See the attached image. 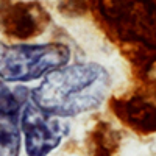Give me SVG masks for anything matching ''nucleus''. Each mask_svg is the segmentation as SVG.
Wrapping results in <instances>:
<instances>
[{
	"label": "nucleus",
	"instance_id": "obj_7",
	"mask_svg": "<svg viewBox=\"0 0 156 156\" xmlns=\"http://www.w3.org/2000/svg\"><path fill=\"white\" fill-rule=\"evenodd\" d=\"M27 90L23 87L11 89L0 80V112H20L23 103L27 101Z\"/></svg>",
	"mask_w": 156,
	"mask_h": 156
},
{
	"label": "nucleus",
	"instance_id": "obj_5",
	"mask_svg": "<svg viewBox=\"0 0 156 156\" xmlns=\"http://www.w3.org/2000/svg\"><path fill=\"white\" fill-rule=\"evenodd\" d=\"M123 119L140 131H156V105L142 100L131 98L122 108Z\"/></svg>",
	"mask_w": 156,
	"mask_h": 156
},
{
	"label": "nucleus",
	"instance_id": "obj_6",
	"mask_svg": "<svg viewBox=\"0 0 156 156\" xmlns=\"http://www.w3.org/2000/svg\"><path fill=\"white\" fill-rule=\"evenodd\" d=\"M19 114L0 112V156H20L22 131Z\"/></svg>",
	"mask_w": 156,
	"mask_h": 156
},
{
	"label": "nucleus",
	"instance_id": "obj_3",
	"mask_svg": "<svg viewBox=\"0 0 156 156\" xmlns=\"http://www.w3.org/2000/svg\"><path fill=\"white\" fill-rule=\"evenodd\" d=\"M100 12L122 39L156 50V2L100 0Z\"/></svg>",
	"mask_w": 156,
	"mask_h": 156
},
{
	"label": "nucleus",
	"instance_id": "obj_1",
	"mask_svg": "<svg viewBox=\"0 0 156 156\" xmlns=\"http://www.w3.org/2000/svg\"><path fill=\"white\" fill-rule=\"evenodd\" d=\"M109 87V72L101 64L73 62L47 73L31 89L30 100L42 111L67 119L100 108Z\"/></svg>",
	"mask_w": 156,
	"mask_h": 156
},
{
	"label": "nucleus",
	"instance_id": "obj_4",
	"mask_svg": "<svg viewBox=\"0 0 156 156\" xmlns=\"http://www.w3.org/2000/svg\"><path fill=\"white\" fill-rule=\"evenodd\" d=\"M19 122L27 156H48L69 134V125L62 117L42 111L31 100L23 103Z\"/></svg>",
	"mask_w": 156,
	"mask_h": 156
},
{
	"label": "nucleus",
	"instance_id": "obj_2",
	"mask_svg": "<svg viewBox=\"0 0 156 156\" xmlns=\"http://www.w3.org/2000/svg\"><path fill=\"white\" fill-rule=\"evenodd\" d=\"M70 48L61 42L6 44L0 42V80L28 83L69 64Z\"/></svg>",
	"mask_w": 156,
	"mask_h": 156
}]
</instances>
